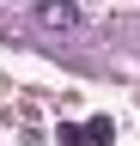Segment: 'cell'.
Listing matches in <instances>:
<instances>
[{
  "mask_svg": "<svg viewBox=\"0 0 140 146\" xmlns=\"http://www.w3.org/2000/svg\"><path fill=\"white\" fill-rule=\"evenodd\" d=\"M55 140H61V146H92V134H85V128H73V122H61Z\"/></svg>",
  "mask_w": 140,
  "mask_h": 146,
  "instance_id": "3957f363",
  "label": "cell"
},
{
  "mask_svg": "<svg viewBox=\"0 0 140 146\" xmlns=\"http://www.w3.org/2000/svg\"><path fill=\"white\" fill-rule=\"evenodd\" d=\"M37 25H43L49 36L73 31V25H79V0H37Z\"/></svg>",
  "mask_w": 140,
  "mask_h": 146,
  "instance_id": "6da1fadb",
  "label": "cell"
},
{
  "mask_svg": "<svg viewBox=\"0 0 140 146\" xmlns=\"http://www.w3.org/2000/svg\"><path fill=\"white\" fill-rule=\"evenodd\" d=\"M85 134H92V146H110V140H116V122H110V116H92Z\"/></svg>",
  "mask_w": 140,
  "mask_h": 146,
  "instance_id": "7a4b0ae2",
  "label": "cell"
}]
</instances>
